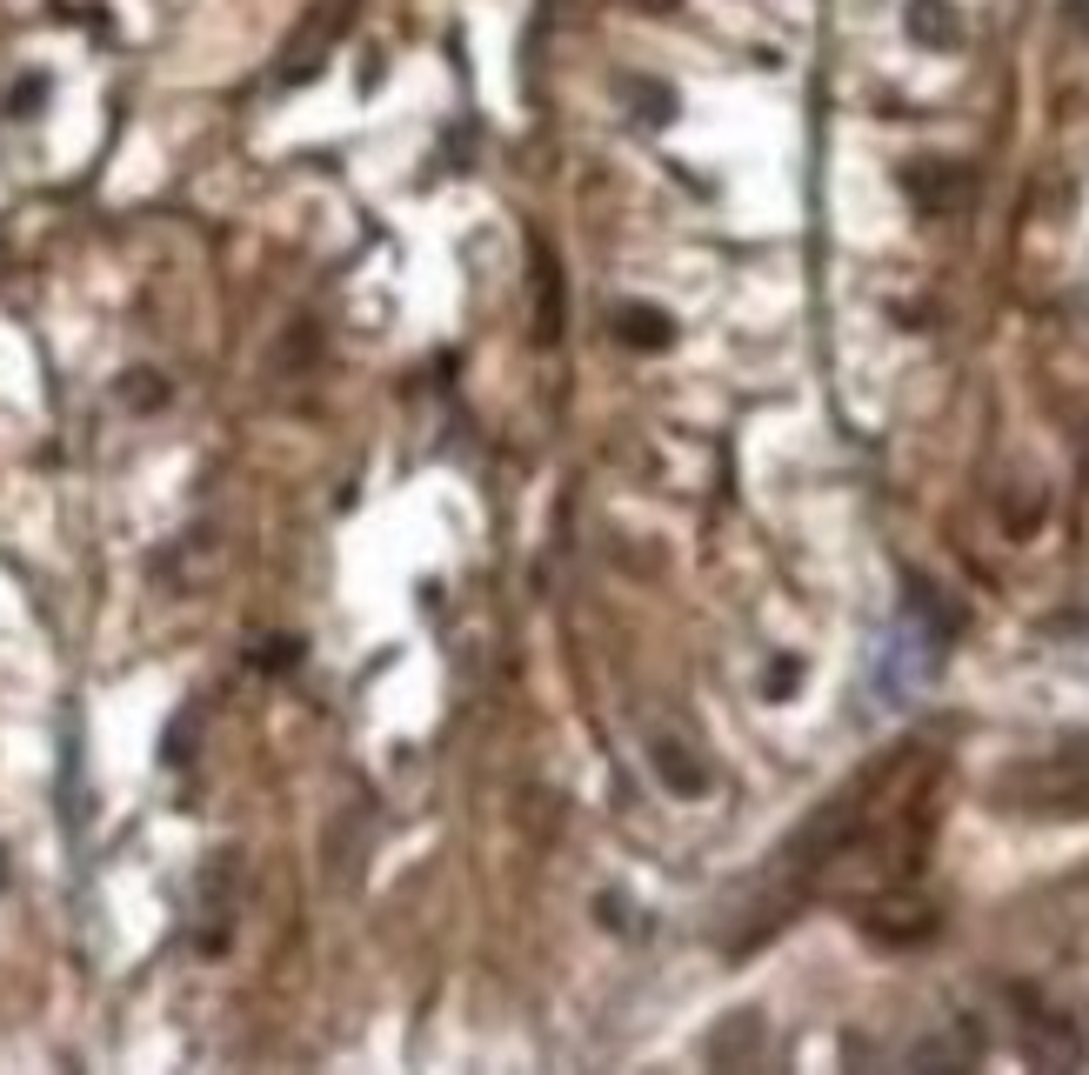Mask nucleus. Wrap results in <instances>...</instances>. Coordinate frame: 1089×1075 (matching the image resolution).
I'll return each mask as SVG.
<instances>
[{
	"label": "nucleus",
	"instance_id": "f257e3e1",
	"mask_svg": "<svg viewBox=\"0 0 1089 1075\" xmlns=\"http://www.w3.org/2000/svg\"><path fill=\"white\" fill-rule=\"evenodd\" d=\"M915 34H949V14H936V8H915Z\"/></svg>",
	"mask_w": 1089,
	"mask_h": 1075
}]
</instances>
